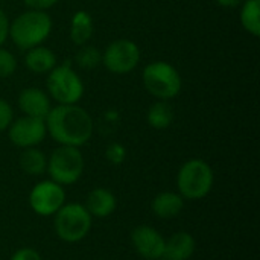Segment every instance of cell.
I'll return each instance as SVG.
<instances>
[{
	"label": "cell",
	"mask_w": 260,
	"mask_h": 260,
	"mask_svg": "<svg viewBox=\"0 0 260 260\" xmlns=\"http://www.w3.org/2000/svg\"><path fill=\"white\" fill-rule=\"evenodd\" d=\"M66 204L64 186L52 181L43 180L37 183L29 192V206L38 216H53Z\"/></svg>",
	"instance_id": "ba28073f"
},
{
	"label": "cell",
	"mask_w": 260,
	"mask_h": 260,
	"mask_svg": "<svg viewBox=\"0 0 260 260\" xmlns=\"http://www.w3.org/2000/svg\"><path fill=\"white\" fill-rule=\"evenodd\" d=\"M59 0H24V3L30 8V9H37V11H46L49 8H52L53 5H56Z\"/></svg>",
	"instance_id": "484cf974"
},
{
	"label": "cell",
	"mask_w": 260,
	"mask_h": 260,
	"mask_svg": "<svg viewBox=\"0 0 260 260\" xmlns=\"http://www.w3.org/2000/svg\"><path fill=\"white\" fill-rule=\"evenodd\" d=\"M241 23L253 37L260 35V0H245L241 9Z\"/></svg>",
	"instance_id": "ffe728a7"
},
{
	"label": "cell",
	"mask_w": 260,
	"mask_h": 260,
	"mask_svg": "<svg viewBox=\"0 0 260 260\" xmlns=\"http://www.w3.org/2000/svg\"><path fill=\"white\" fill-rule=\"evenodd\" d=\"M44 122L47 134L62 146L79 148L93 136V119L76 104L50 108Z\"/></svg>",
	"instance_id": "6da1fadb"
},
{
	"label": "cell",
	"mask_w": 260,
	"mask_h": 260,
	"mask_svg": "<svg viewBox=\"0 0 260 260\" xmlns=\"http://www.w3.org/2000/svg\"><path fill=\"white\" fill-rule=\"evenodd\" d=\"M75 61L82 69H94L102 62V55L94 46H82L75 55Z\"/></svg>",
	"instance_id": "44dd1931"
},
{
	"label": "cell",
	"mask_w": 260,
	"mask_h": 260,
	"mask_svg": "<svg viewBox=\"0 0 260 260\" xmlns=\"http://www.w3.org/2000/svg\"><path fill=\"white\" fill-rule=\"evenodd\" d=\"M46 85L50 98L62 105L76 104L84 94V84L70 64L55 66L47 75Z\"/></svg>",
	"instance_id": "52a82bcc"
},
{
	"label": "cell",
	"mask_w": 260,
	"mask_h": 260,
	"mask_svg": "<svg viewBox=\"0 0 260 260\" xmlns=\"http://www.w3.org/2000/svg\"><path fill=\"white\" fill-rule=\"evenodd\" d=\"M215 2L224 8H236V6H241L245 0H215Z\"/></svg>",
	"instance_id": "83f0119b"
},
{
	"label": "cell",
	"mask_w": 260,
	"mask_h": 260,
	"mask_svg": "<svg viewBox=\"0 0 260 260\" xmlns=\"http://www.w3.org/2000/svg\"><path fill=\"white\" fill-rule=\"evenodd\" d=\"M52 30V18L44 11L30 9L20 14L12 23H9V37L12 43L23 49L29 50L35 46H40L47 40Z\"/></svg>",
	"instance_id": "7a4b0ae2"
},
{
	"label": "cell",
	"mask_w": 260,
	"mask_h": 260,
	"mask_svg": "<svg viewBox=\"0 0 260 260\" xmlns=\"http://www.w3.org/2000/svg\"><path fill=\"white\" fill-rule=\"evenodd\" d=\"M105 157L111 165H122L126 158V149L123 145H120L117 142L110 143L105 151Z\"/></svg>",
	"instance_id": "603a6c76"
},
{
	"label": "cell",
	"mask_w": 260,
	"mask_h": 260,
	"mask_svg": "<svg viewBox=\"0 0 260 260\" xmlns=\"http://www.w3.org/2000/svg\"><path fill=\"white\" fill-rule=\"evenodd\" d=\"M8 37H9V20L6 14L0 9V47L3 46Z\"/></svg>",
	"instance_id": "4316f807"
},
{
	"label": "cell",
	"mask_w": 260,
	"mask_h": 260,
	"mask_svg": "<svg viewBox=\"0 0 260 260\" xmlns=\"http://www.w3.org/2000/svg\"><path fill=\"white\" fill-rule=\"evenodd\" d=\"M158 260H165V259H158Z\"/></svg>",
	"instance_id": "f1b7e54d"
},
{
	"label": "cell",
	"mask_w": 260,
	"mask_h": 260,
	"mask_svg": "<svg viewBox=\"0 0 260 260\" xmlns=\"http://www.w3.org/2000/svg\"><path fill=\"white\" fill-rule=\"evenodd\" d=\"M143 85L158 101H169L180 93L181 76L174 66L165 61H155L145 67Z\"/></svg>",
	"instance_id": "8992f818"
},
{
	"label": "cell",
	"mask_w": 260,
	"mask_h": 260,
	"mask_svg": "<svg viewBox=\"0 0 260 260\" xmlns=\"http://www.w3.org/2000/svg\"><path fill=\"white\" fill-rule=\"evenodd\" d=\"M47 136L44 119L23 116L17 120H12L8 126V137L14 146L21 149L34 148L40 145Z\"/></svg>",
	"instance_id": "30bf717a"
},
{
	"label": "cell",
	"mask_w": 260,
	"mask_h": 260,
	"mask_svg": "<svg viewBox=\"0 0 260 260\" xmlns=\"http://www.w3.org/2000/svg\"><path fill=\"white\" fill-rule=\"evenodd\" d=\"M84 165V157L79 148L59 145L47 158L46 172L52 181L61 186H72L82 177Z\"/></svg>",
	"instance_id": "5b68a950"
},
{
	"label": "cell",
	"mask_w": 260,
	"mask_h": 260,
	"mask_svg": "<svg viewBox=\"0 0 260 260\" xmlns=\"http://www.w3.org/2000/svg\"><path fill=\"white\" fill-rule=\"evenodd\" d=\"M11 260H43V257L35 248L23 247L11 256Z\"/></svg>",
	"instance_id": "d4e9b609"
},
{
	"label": "cell",
	"mask_w": 260,
	"mask_h": 260,
	"mask_svg": "<svg viewBox=\"0 0 260 260\" xmlns=\"http://www.w3.org/2000/svg\"><path fill=\"white\" fill-rule=\"evenodd\" d=\"M174 108L168 101H158L152 104L148 110V123L155 129H166L174 122Z\"/></svg>",
	"instance_id": "d6986e66"
},
{
	"label": "cell",
	"mask_w": 260,
	"mask_h": 260,
	"mask_svg": "<svg viewBox=\"0 0 260 260\" xmlns=\"http://www.w3.org/2000/svg\"><path fill=\"white\" fill-rule=\"evenodd\" d=\"M84 206L93 218H108L117 207V198L111 190L96 187L87 195Z\"/></svg>",
	"instance_id": "5bb4252c"
},
{
	"label": "cell",
	"mask_w": 260,
	"mask_h": 260,
	"mask_svg": "<svg viewBox=\"0 0 260 260\" xmlns=\"http://www.w3.org/2000/svg\"><path fill=\"white\" fill-rule=\"evenodd\" d=\"M15 70H17L15 56L9 50L0 47V78H9L14 75Z\"/></svg>",
	"instance_id": "7402d4cb"
},
{
	"label": "cell",
	"mask_w": 260,
	"mask_h": 260,
	"mask_svg": "<svg viewBox=\"0 0 260 260\" xmlns=\"http://www.w3.org/2000/svg\"><path fill=\"white\" fill-rule=\"evenodd\" d=\"M20 168L24 174L32 177H40L46 172L47 168V157L43 151L34 148L23 149L20 155Z\"/></svg>",
	"instance_id": "ac0fdd59"
},
{
	"label": "cell",
	"mask_w": 260,
	"mask_h": 260,
	"mask_svg": "<svg viewBox=\"0 0 260 260\" xmlns=\"http://www.w3.org/2000/svg\"><path fill=\"white\" fill-rule=\"evenodd\" d=\"M14 120V111H12V107L0 99V131H5L8 129V126L11 125V122Z\"/></svg>",
	"instance_id": "cb8c5ba5"
},
{
	"label": "cell",
	"mask_w": 260,
	"mask_h": 260,
	"mask_svg": "<svg viewBox=\"0 0 260 260\" xmlns=\"http://www.w3.org/2000/svg\"><path fill=\"white\" fill-rule=\"evenodd\" d=\"M163 235L151 225H139L131 232V244L134 251L145 260L163 259L165 253Z\"/></svg>",
	"instance_id": "8fae6325"
},
{
	"label": "cell",
	"mask_w": 260,
	"mask_h": 260,
	"mask_svg": "<svg viewBox=\"0 0 260 260\" xmlns=\"http://www.w3.org/2000/svg\"><path fill=\"white\" fill-rule=\"evenodd\" d=\"M93 35V20L85 11H78L72 17L70 38L76 46H84Z\"/></svg>",
	"instance_id": "e0dca14e"
},
{
	"label": "cell",
	"mask_w": 260,
	"mask_h": 260,
	"mask_svg": "<svg viewBox=\"0 0 260 260\" xmlns=\"http://www.w3.org/2000/svg\"><path fill=\"white\" fill-rule=\"evenodd\" d=\"M215 183V174L212 166L201 160L192 158L186 161L177 175V187L178 193L187 201H197L206 198Z\"/></svg>",
	"instance_id": "3957f363"
},
{
	"label": "cell",
	"mask_w": 260,
	"mask_h": 260,
	"mask_svg": "<svg viewBox=\"0 0 260 260\" xmlns=\"http://www.w3.org/2000/svg\"><path fill=\"white\" fill-rule=\"evenodd\" d=\"M197 250L195 238L187 232H177L165 241V260H189Z\"/></svg>",
	"instance_id": "4fadbf2b"
},
{
	"label": "cell",
	"mask_w": 260,
	"mask_h": 260,
	"mask_svg": "<svg viewBox=\"0 0 260 260\" xmlns=\"http://www.w3.org/2000/svg\"><path fill=\"white\" fill-rule=\"evenodd\" d=\"M93 225V216L84 204L66 203L53 215V229L56 236L67 244H76L87 238Z\"/></svg>",
	"instance_id": "277c9868"
},
{
	"label": "cell",
	"mask_w": 260,
	"mask_h": 260,
	"mask_svg": "<svg viewBox=\"0 0 260 260\" xmlns=\"http://www.w3.org/2000/svg\"><path fill=\"white\" fill-rule=\"evenodd\" d=\"M18 107L24 113V116L46 119L50 111V99L40 88H24L18 96Z\"/></svg>",
	"instance_id": "7c38bea8"
},
{
	"label": "cell",
	"mask_w": 260,
	"mask_h": 260,
	"mask_svg": "<svg viewBox=\"0 0 260 260\" xmlns=\"http://www.w3.org/2000/svg\"><path fill=\"white\" fill-rule=\"evenodd\" d=\"M140 61V49L131 40H116L107 46L102 62L116 75H125L133 72Z\"/></svg>",
	"instance_id": "9c48e42d"
},
{
	"label": "cell",
	"mask_w": 260,
	"mask_h": 260,
	"mask_svg": "<svg viewBox=\"0 0 260 260\" xmlns=\"http://www.w3.org/2000/svg\"><path fill=\"white\" fill-rule=\"evenodd\" d=\"M24 64L35 75L49 73L56 66V55L49 47L40 44L27 50L24 56Z\"/></svg>",
	"instance_id": "2e32d148"
},
{
	"label": "cell",
	"mask_w": 260,
	"mask_h": 260,
	"mask_svg": "<svg viewBox=\"0 0 260 260\" xmlns=\"http://www.w3.org/2000/svg\"><path fill=\"white\" fill-rule=\"evenodd\" d=\"M184 198L175 192H161L158 193L151 204L152 213L160 219L177 218L184 209Z\"/></svg>",
	"instance_id": "9a60e30c"
}]
</instances>
